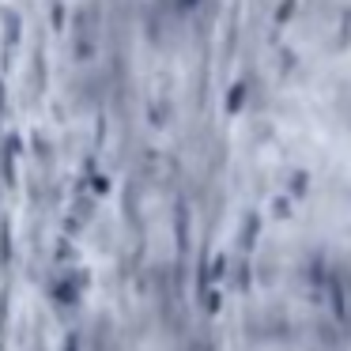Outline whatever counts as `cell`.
Returning a JSON list of instances; mask_svg holds the SVG:
<instances>
[{"label": "cell", "mask_w": 351, "mask_h": 351, "mask_svg": "<svg viewBox=\"0 0 351 351\" xmlns=\"http://www.w3.org/2000/svg\"><path fill=\"white\" fill-rule=\"evenodd\" d=\"M4 38H8V46H16V38H19V23L12 12H4Z\"/></svg>", "instance_id": "cell-1"}, {"label": "cell", "mask_w": 351, "mask_h": 351, "mask_svg": "<svg viewBox=\"0 0 351 351\" xmlns=\"http://www.w3.org/2000/svg\"><path fill=\"white\" fill-rule=\"evenodd\" d=\"M0 261H8V227H0Z\"/></svg>", "instance_id": "cell-2"}]
</instances>
